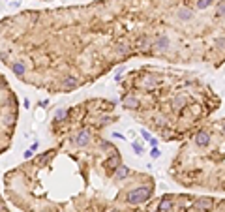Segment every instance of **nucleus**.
<instances>
[{"mask_svg":"<svg viewBox=\"0 0 225 212\" xmlns=\"http://www.w3.org/2000/svg\"><path fill=\"white\" fill-rule=\"evenodd\" d=\"M124 103H126V107H129V109H135V107L139 105V102L135 100V98H126V102H124Z\"/></svg>","mask_w":225,"mask_h":212,"instance_id":"nucleus-12","label":"nucleus"},{"mask_svg":"<svg viewBox=\"0 0 225 212\" xmlns=\"http://www.w3.org/2000/svg\"><path fill=\"white\" fill-rule=\"evenodd\" d=\"M133 150L137 152V154H143V148H141V145H139V143H133Z\"/></svg>","mask_w":225,"mask_h":212,"instance_id":"nucleus-17","label":"nucleus"},{"mask_svg":"<svg viewBox=\"0 0 225 212\" xmlns=\"http://www.w3.org/2000/svg\"><path fill=\"white\" fill-rule=\"evenodd\" d=\"M216 17H225V2H219V4H218Z\"/></svg>","mask_w":225,"mask_h":212,"instance_id":"nucleus-14","label":"nucleus"},{"mask_svg":"<svg viewBox=\"0 0 225 212\" xmlns=\"http://www.w3.org/2000/svg\"><path fill=\"white\" fill-rule=\"evenodd\" d=\"M32 152H34L32 148H30V150H27V152H25V158H32Z\"/></svg>","mask_w":225,"mask_h":212,"instance_id":"nucleus-19","label":"nucleus"},{"mask_svg":"<svg viewBox=\"0 0 225 212\" xmlns=\"http://www.w3.org/2000/svg\"><path fill=\"white\" fill-rule=\"evenodd\" d=\"M223 133H225V126H223Z\"/></svg>","mask_w":225,"mask_h":212,"instance_id":"nucleus-21","label":"nucleus"},{"mask_svg":"<svg viewBox=\"0 0 225 212\" xmlns=\"http://www.w3.org/2000/svg\"><path fill=\"white\" fill-rule=\"evenodd\" d=\"M128 51H129V43H128V45L122 43V45H120V53H128Z\"/></svg>","mask_w":225,"mask_h":212,"instance_id":"nucleus-18","label":"nucleus"},{"mask_svg":"<svg viewBox=\"0 0 225 212\" xmlns=\"http://www.w3.org/2000/svg\"><path fill=\"white\" fill-rule=\"evenodd\" d=\"M141 133H143V137H145V139H152V137H150V135H148V131H145V130H143V131H141Z\"/></svg>","mask_w":225,"mask_h":212,"instance_id":"nucleus-20","label":"nucleus"},{"mask_svg":"<svg viewBox=\"0 0 225 212\" xmlns=\"http://www.w3.org/2000/svg\"><path fill=\"white\" fill-rule=\"evenodd\" d=\"M167 45H169V38H165V36H162L160 39H158V43H156V47H158L160 51H165Z\"/></svg>","mask_w":225,"mask_h":212,"instance_id":"nucleus-10","label":"nucleus"},{"mask_svg":"<svg viewBox=\"0 0 225 212\" xmlns=\"http://www.w3.org/2000/svg\"><path fill=\"white\" fill-rule=\"evenodd\" d=\"M62 85H64V88L72 90V88H77V85H79V83H77V79H75V77H66Z\"/></svg>","mask_w":225,"mask_h":212,"instance_id":"nucleus-8","label":"nucleus"},{"mask_svg":"<svg viewBox=\"0 0 225 212\" xmlns=\"http://www.w3.org/2000/svg\"><path fill=\"white\" fill-rule=\"evenodd\" d=\"M195 143H197L199 147H207V145L210 143V137H208V133H207V131H201V133H197V137H195Z\"/></svg>","mask_w":225,"mask_h":212,"instance_id":"nucleus-4","label":"nucleus"},{"mask_svg":"<svg viewBox=\"0 0 225 212\" xmlns=\"http://www.w3.org/2000/svg\"><path fill=\"white\" fill-rule=\"evenodd\" d=\"M173 208V201L169 199V195H165L163 199H162V203L158 205V212H167V210H171Z\"/></svg>","mask_w":225,"mask_h":212,"instance_id":"nucleus-5","label":"nucleus"},{"mask_svg":"<svg viewBox=\"0 0 225 212\" xmlns=\"http://www.w3.org/2000/svg\"><path fill=\"white\" fill-rule=\"evenodd\" d=\"M64 116H66V109H58L56 114H55V120H62Z\"/></svg>","mask_w":225,"mask_h":212,"instance_id":"nucleus-15","label":"nucleus"},{"mask_svg":"<svg viewBox=\"0 0 225 212\" xmlns=\"http://www.w3.org/2000/svg\"><path fill=\"white\" fill-rule=\"evenodd\" d=\"M212 2H214V0H197V8L205 10V8H208V6H210Z\"/></svg>","mask_w":225,"mask_h":212,"instance_id":"nucleus-13","label":"nucleus"},{"mask_svg":"<svg viewBox=\"0 0 225 212\" xmlns=\"http://www.w3.org/2000/svg\"><path fill=\"white\" fill-rule=\"evenodd\" d=\"M88 141H90V131L88 130H81L79 135H77V139H75V143L79 147H84V145H88Z\"/></svg>","mask_w":225,"mask_h":212,"instance_id":"nucleus-2","label":"nucleus"},{"mask_svg":"<svg viewBox=\"0 0 225 212\" xmlns=\"http://www.w3.org/2000/svg\"><path fill=\"white\" fill-rule=\"evenodd\" d=\"M129 175V169L126 167V165H118V169H117V173H115V177L118 178V180H122V178H126Z\"/></svg>","mask_w":225,"mask_h":212,"instance_id":"nucleus-9","label":"nucleus"},{"mask_svg":"<svg viewBox=\"0 0 225 212\" xmlns=\"http://www.w3.org/2000/svg\"><path fill=\"white\" fill-rule=\"evenodd\" d=\"M160 154H162V152L158 150V147H154V148H152V152H150V156H152V158H160Z\"/></svg>","mask_w":225,"mask_h":212,"instance_id":"nucleus-16","label":"nucleus"},{"mask_svg":"<svg viewBox=\"0 0 225 212\" xmlns=\"http://www.w3.org/2000/svg\"><path fill=\"white\" fill-rule=\"evenodd\" d=\"M152 195V190L150 188H135L128 193V203L129 205H141L145 201H148Z\"/></svg>","mask_w":225,"mask_h":212,"instance_id":"nucleus-1","label":"nucleus"},{"mask_svg":"<svg viewBox=\"0 0 225 212\" xmlns=\"http://www.w3.org/2000/svg\"><path fill=\"white\" fill-rule=\"evenodd\" d=\"M118 163H120V160H118V154H115V158H109L103 165L107 167V169H112V171H117L118 169Z\"/></svg>","mask_w":225,"mask_h":212,"instance_id":"nucleus-7","label":"nucleus"},{"mask_svg":"<svg viewBox=\"0 0 225 212\" xmlns=\"http://www.w3.org/2000/svg\"><path fill=\"white\" fill-rule=\"evenodd\" d=\"M195 206L201 208V210H210V208H212V199H208V197L197 199V201H195Z\"/></svg>","mask_w":225,"mask_h":212,"instance_id":"nucleus-6","label":"nucleus"},{"mask_svg":"<svg viewBox=\"0 0 225 212\" xmlns=\"http://www.w3.org/2000/svg\"><path fill=\"white\" fill-rule=\"evenodd\" d=\"M178 17L182 19V21H190V19L193 17V13H191V10H186V8H184V10L178 11Z\"/></svg>","mask_w":225,"mask_h":212,"instance_id":"nucleus-11","label":"nucleus"},{"mask_svg":"<svg viewBox=\"0 0 225 212\" xmlns=\"http://www.w3.org/2000/svg\"><path fill=\"white\" fill-rule=\"evenodd\" d=\"M11 72L17 77H22V75H25V72H27V68H25V64H22V62H11Z\"/></svg>","mask_w":225,"mask_h":212,"instance_id":"nucleus-3","label":"nucleus"},{"mask_svg":"<svg viewBox=\"0 0 225 212\" xmlns=\"http://www.w3.org/2000/svg\"><path fill=\"white\" fill-rule=\"evenodd\" d=\"M45 212H47V210H45Z\"/></svg>","mask_w":225,"mask_h":212,"instance_id":"nucleus-23","label":"nucleus"},{"mask_svg":"<svg viewBox=\"0 0 225 212\" xmlns=\"http://www.w3.org/2000/svg\"><path fill=\"white\" fill-rule=\"evenodd\" d=\"M112 212H118V210H112Z\"/></svg>","mask_w":225,"mask_h":212,"instance_id":"nucleus-22","label":"nucleus"}]
</instances>
